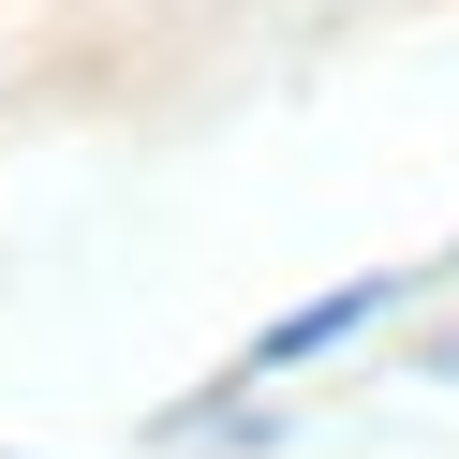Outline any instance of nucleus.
Here are the masks:
<instances>
[{
    "instance_id": "f257e3e1",
    "label": "nucleus",
    "mask_w": 459,
    "mask_h": 459,
    "mask_svg": "<svg viewBox=\"0 0 459 459\" xmlns=\"http://www.w3.org/2000/svg\"><path fill=\"white\" fill-rule=\"evenodd\" d=\"M385 297H400V281H341L326 311H297V326H267V341H252L238 370H297V356H326V341H356V326H370V311H385Z\"/></svg>"
}]
</instances>
